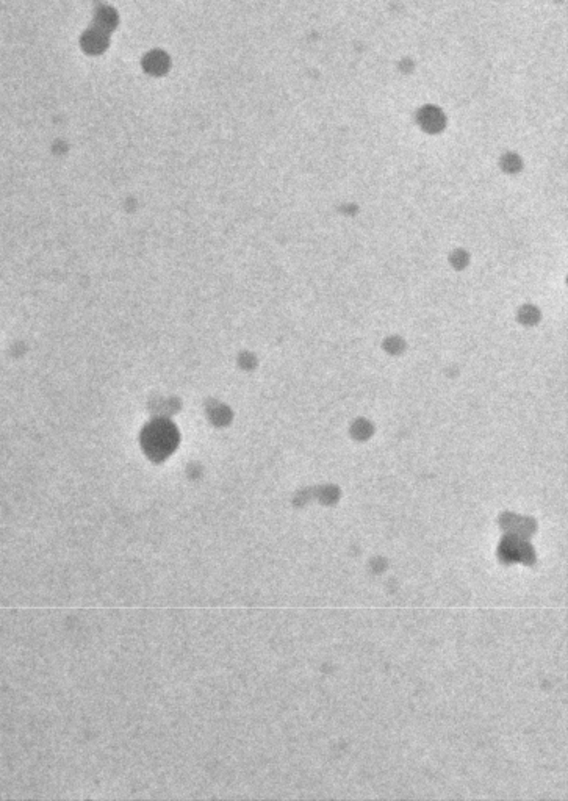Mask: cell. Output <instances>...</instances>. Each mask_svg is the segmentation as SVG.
I'll return each instance as SVG.
<instances>
[{"label": "cell", "mask_w": 568, "mask_h": 801, "mask_svg": "<svg viewBox=\"0 0 568 801\" xmlns=\"http://www.w3.org/2000/svg\"><path fill=\"white\" fill-rule=\"evenodd\" d=\"M174 443V432L168 424H154L148 432V445L155 452H166Z\"/></svg>", "instance_id": "obj_1"}]
</instances>
